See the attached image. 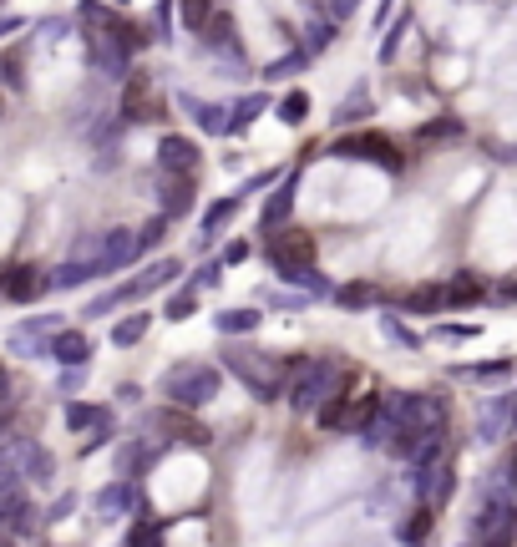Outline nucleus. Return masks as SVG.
<instances>
[{"label":"nucleus","mask_w":517,"mask_h":547,"mask_svg":"<svg viewBox=\"0 0 517 547\" xmlns=\"http://www.w3.org/2000/svg\"><path fill=\"white\" fill-rule=\"evenodd\" d=\"M340 390H345V370L335 360H294L289 365L284 396L300 406V411H320L330 396H340Z\"/></svg>","instance_id":"obj_1"},{"label":"nucleus","mask_w":517,"mask_h":547,"mask_svg":"<svg viewBox=\"0 0 517 547\" xmlns=\"http://www.w3.org/2000/svg\"><path fill=\"white\" fill-rule=\"evenodd\" d=\"M229 365H234V375L254 390L259 401H274V396H284V375H289V365H279L269 350H254V345H234L229 350Z\"/></svg>","instance_id":"obj_2"},{"label":"nucleus","mask_w":517,"mask_h":547,"mask_svg":"<svg viewBox=\"0 0 517 547\" xmlns=\"http://www.w3.org/2000/svg\"><path fill=\"white\" fill-rule=\"evenodd\" d=\"M163 396L173 406H208L218 396V370L203 365V360H183L163 375Z\"/></svg>","instance_id":"obj_3"},{"label":"nucleus","mask_w":517,"mask_h":547,"mask_svg":"<svg viewBox=\"0 0 517 547\" xmlns=\"http://www.w3.org/2000/svg\"><path fill=\"white\" fill-rule=\"evenodd\" d=\"M269 259L284 279H305L315 269V233L305 228H279L274 239H269Z\"/></svg>","instance_id":"obj_4"},{"label":"nucleus","mask_w":517,"mask_h":547,"mask_svg":"<svg viewBox=\"0 0 517 547\" xmlns=\"http://www.w3.org/2000/svg\"><path fill=\"white\" fill-rule=\"evenodd\" d=\"M472 532H477V542H482V547L512 542V532H517V502H507V497H487V507L477 512Z\"/></svg>","instance_id":"obj_5"},{"label":"nucleus","mask_w":517,"mask_h":547,"mask_svg":"<svg viewBox=\"0 0 517 547\" xmlns=\"http://www.w3.org/2000/svg\"><path fill=\"white\" fill-rule=\"evenodd\" d=\"M36 512H31V497H26V482L21 477H6L0 482V527H31Z\"/></svg>","instance_id":"obj_6"},{"label":"nucleus","mask_w":517,"mask_h":547,"mask_svg":"<svg viewBox=\"0 0 517 547\" xmlns=\"http://www.w3.org/2000/svg\"><path fill=\"white\" fill-rule=\"evenodd\" d=\"M122 112H127L132 122H153V117H163V102H158V92H153V82H147V76H132V82H127Z\"/></svg>","instance_id":"obj_7"},{"label":"nucleus","mask_w":517,"mask_h":547,"mask_svg":"<svg viewBox=\"0 0 517 547\" xmlns=\"http://www.w3.org/2000/svg\"><path fill=\"white\" fill-rule=\"evenodd\" d=\"M158 163L168 178H193L198 173V152L188 137H163V152H158Z\"/></svg>","instance_id":"obj_8"},{"label":"nucleus","mask_w":517,"mask_h":547,"mask_svg":"<svg viewBox=\"0 0 517 547\" xmlns=\"http://www.w3.org/2000/svg\"><path fill=\"white\" fill-rule=\"evenodd\" d=\"M46 355H51V360H61V365H82V360L92 355V340H87L82 330H56Z\"/></svg>","instance_id":"obj_9"},{"label":"nucleus","mask_w":517,"mask_h":547,"mask_svg":"<svg viewBox=\"0 0 517 547\" xmlns=\"http://www.w3.org/2000/svg\"><path fill=\"white\" fill-rule=\"evenodd\" d=\"M46 274L41 269H31V264H21V269H6V299H36V294H46Z\"/></svg>","instance_id":"obj_10"},{"label":"nucleus","mask_w":517,"mask_h":547,"mask_svg":"<svg viewBox=\"0 0 517 547\" xmlns=\"http://www.w3.org/2000/svg\"><path fill=\"white\" fill-rule=\"evenodd\" d=\"M345 152H355V158H376V163H386V168H396L401 163V152H396V142L391 137H350L345 142Z\"/></svg>","instance_id":"obj_11"},{"label":"nucleus","mask_w":517,"mask_h":547,"mask_svg":"<svg viewBox=\"0 0 517 547\" xmlns=\"http://www.w3.org/2000/svg\"><path fill=\"white\" fill-rule=\"evenodd\" d=\"M193 208V178H168L163 183V213H188Z\"/></svg>","instance_id":"obj_12"},{"label":"nucleus","mask_w":517,"mask_h":547,"mask_svg":"<svg viewBox=\"0 0 517 547\" xmlns=\"http://www.w3.org/2000/svg\"><path fill=\"white\" fill-rule=\"evenodd\" d=\"M127 502H132V487L117 482V487H107V492L97 497V512H102V517H117V512H127Z\"/></svg>","instance_id":"obj_13"},{"label":"nucleus","mask_w":517,"mask_h":547,"mask_svg":"<svg viewBox=\"0 0 517 547\" xmlns=\"http://www.w3.org/2000/svg\"><path fill=\"white\" fill-rule=\"evenodd\" d=\"M254 325H259L254 309H229V315L218 320V330H224V335H234V330H254Z\"/></svg>","instance_id":"obj_14"},{"label":"nucleus","mask_w":517,"mask_h":547,"mask_svg":"<svg viewBox=\"0 0 517 547\" xmlns=\"http://www.w3.org/2000/svg\"><path fill=\"white\" fill-rule=\"evenodd\" d=\"M66 426H71V431H87V426H102V411H92V406H66Z\"/></svg>","instance_id":"obj_15"},{"label":"nucleus","mask_w":517,"mask_h":547,"mask_svg":"<svg viewBox=\"0 0 517 547\" xmlns=\"http://www.w3.org/2000/svg\"><path fill=\"white\" fill-rule=\"evenodd\" d=\"M142 330H147V315H132V320H122V325L112 330V340H117V345H132V340H142Z\"/></svg>","instance_id":"obj_16"},{"label":"nucleus","mask_w":517,"mask_h":547,"mask_svg":"<svg viewBox=\"0 0 517 547\" xmlns=\"http://www.w3.org/2000/svg\"><path fill=\"white\" fill-rule=\"evenodd\" d=\"M183 16H188V31H203L213 16H208V0H183Z\"/></svg>","instance_id":"obj_17"},{"label":"nucleus","mask_w":517,"mask_h":547,"mask_svg":"<svg viewBox=\"0 0 517 547\" xmlns=\"http://www.w3.org/2000/svg\"><path fill=\"white\" fill-rule=\"evenodd\" d=\"M259 107H264L259 97H249V102H239V117H229V127H249V122L259 117Z\"/></svg>","instance_id":"obj_18"},{"label":"nucleus","mask_w":517,"mask_h":547,"mask_svg":"<svg viewBox=\"0 0 517 547\" xmlns=\"http://www.w3.org/2000/svg\"><path fill=\"white\" fill-rule=\"evenodd\" d=\"M284 117L300 122V117H305V97H289V102H284Z\"/></svg>","instance_id":"obj_19"},{"label":"nucleus","mask_w":517,"mask_h":547,"mask_svg":"<svg viewBox=\"0 0 517 547\" xmlns=\"http://www.w3.org/2000/svg\"><path fill=\"white\" fill-rule=\"evenodd\" d=\"M6 31H16V21H0V36H6Z\"/></svg>","instance_id":"obj_20"},{"label":"nucleus","mask_w":517,"mask_h":547,"mask_svg":"<svg viewBox=\"0 0 517 547\" xmlns=\"http://www.w3.org/2000/svg\"><path fill=\"white\" fill-rule=\"evenodd\" d=\"M350 6H355V0H340V11H350Z\"/></svg>","instance_id":"obj_21"},{"label":"nucleus","mask_w":517,"mask_h":547,"mask_svg":"<svg viewBox=\"0 0 517 547\" xmlns=\"http://www.w3.org/2000/svg\"><path fill=\"white\" fill-rule=\"evenodd\" d=\"M0 547H16V542H11V537H0Z\"/></svg>","instance_id":"obj_22"}]
</instances>
